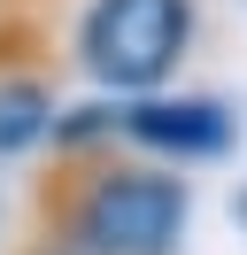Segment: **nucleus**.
I'll list each match as a JSON object with an SVG mask.
<instances>
[{
  "label": "nucleus",
  "instance_id": "nucleus-1",
  "mask_svg": "<svg viewBox=\"0 0 247 255\" xmlns=\"http://www.w3.org/2000/svg\"><path fill=\"white\" fill-rule=\"evenodd\" d=\"M62 255H178L193 193L170 162H139L116 147H62L39 186Z\"/></svg>",
  "mask_w": 247,
  "mask_h": 255
},
{
  "label": "nucleus",
  "instance_id": "nucleus-2",
  "mask_svg": "<svg viewBox=\"0 0 247 255\" xmlns=\"http://www.w3.org/2000/svg\"><path fill=\"white\" fill-rule=\"evenodd\" d=\"M193 47V0H93L77 16V62L116 93H162Z\"/></svg>",
  "mask_w": 247,
  "mask_h": 255
},
{
  "label": "nucleus",
  "instance_id": "nucleus-3",
  "mask_svg": "<svg viewBox=\"0 0 247 255\" xmlns=\"http://www.w3.org/2000/svg\"><path fill=\"white\" fill-rule=\"evenodd\" d=\"M116 139L147 147V155L162 162H209L232 147V116L216 109V101H193V93H139L131 109H116Z\"/></svg>",
  "mask_w": 247,
  "mask_h": 255
},
{
  "label": "nucleus",
  "instance_id": "nucleus-4",
  "mask_svg": "<svg viewBox=\"0 0 247 255\" xmlns=\"http://www.w3.org/2000/svg\"><path fill=\"white\" fill-rule=\"evenodd\" d=\"M54 139V93L39 78H0V155Z\"/></svg>",
  "mask_w": 247,
  "mask_h": 255
}]
</instances>
